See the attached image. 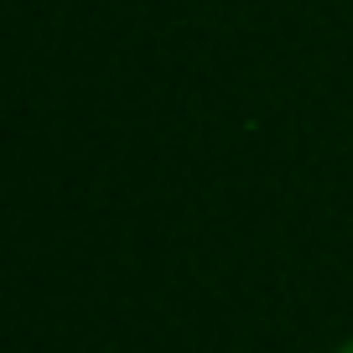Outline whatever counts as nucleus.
<instances>
[{
	"label": "nucleus",
	"mask_w": 353,
	"mask_h": 353,
	"mask_svg": "<svg viewBox=\"0 0 353 353\" xmlns=\"http://www.w3.org/2000/svg\"><path fill=\"white\" fill-rule=\"evenodd\" d=\"M338 353H353V338H348V343H343V348H338Z\"/></svg>",
	"instance_id": "1"
}]
</instances>
